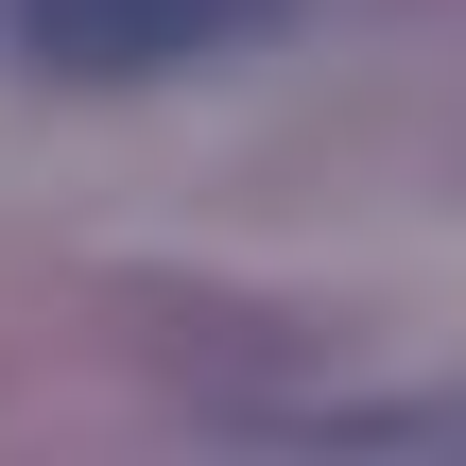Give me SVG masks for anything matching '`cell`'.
<instances>
[{
  "instance_id": "1",
  "label": "cell",
  "mask_w": 466,
  "mask_h": 466,
  "mask_svg": "<svg viewBox=\"0 0 466 466\" xmlns=\"http://www.w3.org/2000/svg\"><path fill=\"white\" fill-rule=\"evenodd\" d=\"M294 0H17V52L69 69V86H156V69H208V52H259Z\"/></svg>"
}]
</instances>
